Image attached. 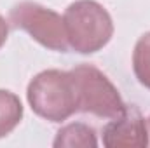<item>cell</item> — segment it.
I'll return each mask as SVG.
<instances>
[{"label": "cell", "instance_id": "cell-9", "mask_svg": "<svg viewBox=\"0 0 150 148\" xmlns=\"http://www.w3.org/2000/svg\"><path fill=\"white\" fill-rule=\"evenodd\" d=\"M7 37H9V25H7V21L4 19V16L0 14V49H2V45L5 44Z\"/></svg>", "mask_w": 150, "mask_h": 148}, {"label": "cell", "instance_id": "cell-8", "mask_svg": "<svg viewBox=\"0 0 150 148\" xmlns=\"http://www.w3.org/2000/svg\"><path fill=\"white\" fill-rule=\"evenodd\" d=\"M133 72L138 82L150 89V32L138 38L133 51Z\"/></svg>", "mask_w": 150, "mask_h": 148}, {"label": "cell", "instance_id": "cell-6", "mask_svg": "<svg viewBox=\"0 0 150 148\" xmlns=\"http://www.w3.org/2000/svg\"><path fill=\"white\" fill-rule=\"evenodd\" d=\"M54 148H94L98 147V138L93 127L72 122L65 127H61L56 132V138L52 141Z\"/></svg>", "mask_w": 150, "mask_h": 148}, {"label": "cell", "instance_id": "cell-10", "mask_svg": "<svg viewBox=\"0 0 150 148\" xmlns=\"http://www.w3.org/2000/svg\"><path fill=\"white\" fill-rule=\"evenodd\" d=\"M145 122H147V131H149V136H150V117L145 120ZM149 145H150V140H149Z\"/></svg>", "mask_w": 150, "mask_h": 148}, {"label": "cell", "instance_id": "cell-4", "mask_svg": "<svg viewBox=\"0 0 150 148\" xmlns=\"http://www.w3.org/2000/svg\"><path fill=\"white\" fill-rule=\"evenodd\" d=\"M9 21L14 28L26 32L49 51L67 52L70 49L63 16L49 7H44L42 4L32 0L18 2L9 12Z\"/></svg>", "mask_w": 150, "mask_h": 148}, {"label": "cell", "instance_id": "cell-7", "mask_svg": "<svg viewBox=\"0 0 150 148\" xmlns=\"http://www.w3.org/2000/svg\"><path fill=\"white\" fill-rule=\"evenodd\" d=\"M23 118V105L19 98L5 89H0V138L11 134Z\"/></svg>", "mask_w": 150, "mask_h": 148}, {"label": "cell", "instance_id": "cell-2", "mask_svg": "<svg viewBox=\"0 0 150 148\" xmlns=\"http://www.w3.org/2000/svg\"><path fill=\"white\" fill-rule=\"evenodd\" d=\"M26 99L38 117L59 124L79 111L77 91L70 72L44 70L28 84Z\"/></svg>", "mask_w": 150, "mask_h": 148}, {"label": "cell", "instance_id": "cell-3", "mask_svg": "<svg viewBox=\"0 0 150 148\" xmlns=\"http://www.w3.org/2000/svg\"><path fill=\"white\" fill-rule=\"evenodd\" d=\"M70 75L77 91L79 111L101 118H117L126 111L127 105L122 101L117 87L94 65H77L70 70Z\"/></svg>", "mask_w": 150, "mask_h": 148}, {"label": "cell", "instance_id": "cell-5", "mask_svg": "<svg viewBox=\"0 0 150 148\" xmlns=\"http://www.w3.org/2000/svg\"><path fill=\"white\" fill-rule=\"evenodd\" d=\"M103 145L107 148H145L149 147L147 122L136 108H126V111L112 118L103 127Z\"/></svg>", "mask_w": 150, "mask_h": 148}, {"label": "cell", "instance_id": "cell-1", "mask_svg": "<svg viewBox=\"0 0 150 148\" xmlns=\"http://www.w3.org/2000/svg\"><path fill=\"white\" fill-rule=\"evenodd\" d=\"M68 45L79 54H94L113 37L110 12L96 0H77L63 14Z\"/></svg>", "mask_w": 150, "mask_h": 148}]
</instances>
